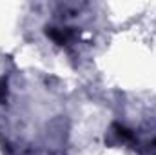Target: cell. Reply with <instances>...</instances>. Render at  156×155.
I'll use <instances>...</instances> for the list:
<instances>
[{"label":"cell","instance_id":"1","mask_svg":"<svg viewBox=\"0 0 156 155\" xmlns=\"http://www.w3.org/2000/svg\"><path fill=\"white\" fill-rule=\"evenodd\" d=\"M5 95H7V84H5V80L0 77V100H4L5 99Z\"/></svg>","mask_w":156,"mask_h":155}]
</instances>
